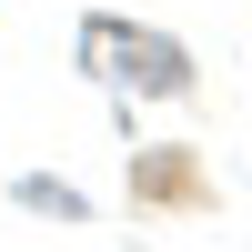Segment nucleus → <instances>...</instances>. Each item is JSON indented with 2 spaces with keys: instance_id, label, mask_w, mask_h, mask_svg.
Here are the masks:
<instances>
[{
  "instance_id": "f257e3e1",
  "label": "nucleus",
  "mask_w": 252,
  "mask_h": 252,
  "mask_svg": "<svg viewBox=\"0 0 252 252\" xmlns=\"http://www.w3.org/2000/svg\"><path fill=\"white\" fill-rule=\"evenodd\" d=\"M81 61H91V81H101V91H121V101H172V91H192L182 40L131 31V20H81Z\"/></svg>"
}]
</instances>
